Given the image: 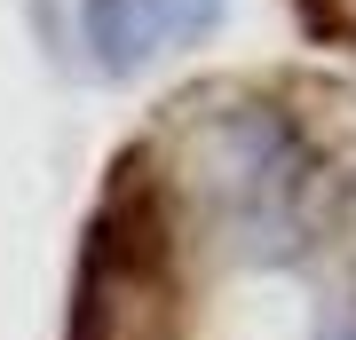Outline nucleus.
<instances>
[{
  "label": "nucleus",
  "mask_w": 356,
  "mask_h": 340,
  "mask_svg": "<svg viewBox=\"0 0 356 340\" xmlns=\"http://www.w3.org/2000/svg\"><path fill=\"white\" fill-rule=\"evenodd\" d=\"M222 0H88V40L103 48V72H127L175 32H206Z\"/></svg>",
  "instance_id": "f257e3e1"
}]
</instances>
